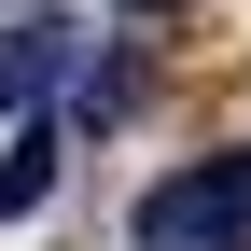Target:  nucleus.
Returning a JSON list of instances; mask_svg holds the SVG:
<instances>
[{"mask_svg":"<svg viewBox=\"0 0 251 251\" xmlns=\"http://www.w3.org/2000/svg\"><path fill=\"white\" fill-rule=\"evenodd\" d=\"M140 251H251V153L168 168V181L140 196Z\"/></svg>","mask_w":251,"mask_h":251,"instance_id":"nucleus-1","label":"nucleus"},{"mask_svg":"<svg viewBox=\"0 0 251 251\" xmlns=\"http://www.w3.org/2000/svg\"><path fill=\"white\" fill-rule=\"evenodd\" d=\"M70 56H84V28H14V42H0V98H42Z\"/></svg>","mask_w":251,"mask_h":251,"instance_id":"nucleus-2","label":"nucleus"},{"mask_svg":"<svg viewBox=\"0 0 251 251\" xmlns=\"http://www.w3.org/2000/svg\"><path fill=\"white\" fill-rule=\"evenodd\" d=\"M42 196H56V126H14V153H0V224H28Z\"/></svg>","mask_w":251,"mask_h":251,"instance_id":"nucleus-3","label":"nucleus"},{"mask_svg":"<svg viewBox=\"0 0 251 251\" xmlns=\"http://www.w3.org/2000/svg\"><path fill=\"white\" fill-rule=\"evenodd\" d=\"M112 14H181V0H112Z\"/></svg>","mask_w":251,"mask_h":251,"instance_id":"nucleus-4","label":"nucleus"}]
</instances>
